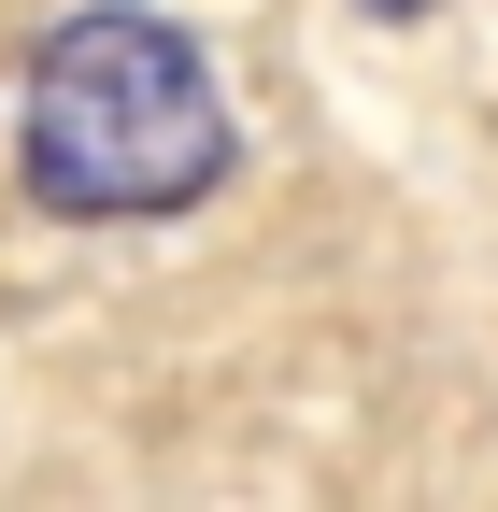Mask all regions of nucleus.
<instances>
[{"label": "nucleus", "instance_id": "nucleus-2", "mask_svg": "<svg viewBox=\"0 0 498 512\" xmlns=\"http://www.w3.org/2000/svg\"><path fill=\"white\" fill-rule=\"evenodd\" d=\"M356 15H385V29H413V15H442V0H356Z\"/></svg>", "mask_w": 498, "mask_h": 512}, {"label": "nucleus", "instance_id": "nucleus-1", "mask_svg": "<svg viewBox=\"0 0 498 512\" xmlns=\"http://www.w3.org/2000/svg\"><path fill=\"white\" fill-rule=\"evenodd\" d=\"M15 143H29V200L43 214L143 228V214H185V200L228 185V86H214V57L171 15L100 0V15L43 29Z\"/></svg>", "mask_w": 498, "mask_h": 512}]
</instances>
